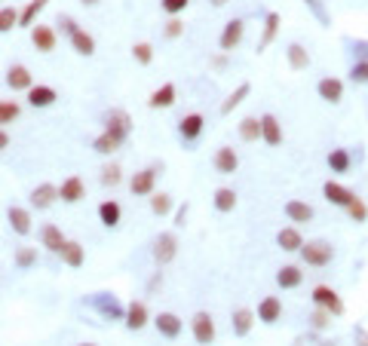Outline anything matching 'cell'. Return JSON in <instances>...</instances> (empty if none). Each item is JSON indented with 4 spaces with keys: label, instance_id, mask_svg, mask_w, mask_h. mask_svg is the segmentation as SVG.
<instances>
[{
    "label": "cell",
    "instance_id": "57",
    "mask_svg": "<svg viewBox=\"0 0 368 346\" xmlns=\"http://www.w3.org/2000/svg\"><path fill=\"white\" fill-rule=\"evenodd\" d=\"M209 4H212V6H218V10H221V6H228L230 0H209Z\"/></svg>",
    "mask_w": 368,
    "mask_h": 346
},
{
    "label": "cell",
    "instance_id": "49",
    "mask_svg": "<svg viewBox=\"0 0 368 346\" xmlns=\"http://www.w3.org/2000/svg\"><path fill=\"white\" fill-rule=\"evenodd\" d=\"M331 319H334L331 313H325V310L316 307L313 313H310V328H313V331H325V328L331 325Z\"/></svg>",
    "mask_w": 368,
    "mask_h": 346
},
{
    "label": "cell",
    "instance_id": "31",
    "mask_svg": "<svg viewBox=\"0 0 368 346\" xmlns=\"http://www.w3.org/2000/svg\"><path fill=\"white\" fill-rule=\"evenodd\" d=\"M98 221H102V224L107 227V230L120 227V221H123V208H120V202H114V199L98 202Z\"/></svg>",
    "mask_w": 368,
    "mask_h": 346
},
{
    "label": "cell",
    "instance_id": "18",
    "mask_svg": "<svg viewBox=\"0 0 368 346\" xmlns=\"http://www.w3.org/2000/svg\"><path fill=\"white\" fill-rule=\"evenodd\" d=\"M55 199H58V187H55V184H49V181L37 184V187L31 190V197H28L31 208H37V212H46V208L53 206Z\"/></svg>",
    "mask_w": 368,
    "mask_h": 346
},
{
    "label": "cell",
    "instance_id": "27",
    "mask_svg": "<svg viewBox=\"0 0 368 346\" xmlns=\"http://www.w3.org/2000/svg\"><path fill=\"white\" fill-rule=\"evenodd\" d=\"M255 322H258V319H255V310H249V307L233 310V316H230L233 337H249V331H252V325H255Z\"/></svg>",
    "mask_w": 368,
    "mask_h": 346
},
{
    "label": "cell",
    "instance_id": "47",
    "mask_svg": "<svg viewBox=\"0 0 368 346\" xmlns=\"http://www.w3.org/2000/svg\"><path fill=\"white\" fill-rule=\"evenodd\" d=\"M120 181H123V168L117 166V163H107L102 168V184H105V187H117Z\"/></svg>",
    "mask_w": 368,
    "mask_h": 346
},
{
    "label": "cell",
    "instance_id": "56",
    "mask_svg": "<svg viewBox=\"0 0 368 346\" xmlns=\"http://www.w3.org/2000/svg\"><path fill=\"white\" fill-rule=\"evenodd\" d=\"M212 65L218 67V71H224V67H228V55H224V53H221V55H215V58H212Z\"/></svg>",
    "mask_w": 368,
    "mask_h": 346
},
{
    "label": "cell",
    "instance_id": "21",
    "mask_svg": "<svg viewBox=\"0 0 368 346\" xmlns=\"http://www.w3.org/2000/svg\"><path fill=\"white\" fill-rule=\"evenodd\" d=\"M28 105L31 107H37V111H44V107H53L55 105V98H58V92L53 89V86H44V83H34L28 92Z\"/></svg>",
    "mask_w": 368,
    "mask_h": 346
},
{
    "label": "cell",
    "instance_id": "54",
    "mask_svg": "<svg viewBox=\"0 0 368 346\" xmlns=\"http://www.w3.org/2000/svg\"><path fill=\"white\" fill-rule=\"evenodd\" d=\"M353 337H356V346H368V331H365V328H356Z\"/></svg>",
    "mask_w": 368,
    "mask_h": 346
},
{
    "label": "cell",
    "instance_id": "33",
    "mask_svg": "<svg viewBox=\"0 0 368 346\" xmlns=\"http://www.w3.org/2000/svg\"><path fill=\"white\" fill-rule=\"evenodd\" d=\"M58 258H62V264L65 267H71V270H80L83 267V260H86V251H83V246L80 242H74V239H68L62 246V251H58Z\"/></svg>",
    "mask_w": 368,
    "mask_h": 346
},
{
    "label": "cell",
    "instance_id": "6",
    "mask_svg": "<svg viewBox=\"0 0 368 346\" xmlns=\"http://www.w3.org/2000/svg\"><path fill=\"white\" fill-rule=\"evenodd\" d=\"M242 37H246V19H230L218 34V49L224 55H230L242 44Z\"/></svg>",
    "mask_w": 368,
    "mask_h": 346
},
{
    "label": "cell",
    "instance_id": "11",
    "mask_svg": "<svg viewBox=\"0 0 368 346\" xmlns=\"http://www.w3.org/2000/svg\"><path fill=\"white\" fill-rule=\"evenodd\" d=\"M203 129H206V117L203 114H184L178 120V138L184 141V145H194V141H199Z\"/></svg>",
    "mask_w": 368,
    "mask_h": 346
},
{
    "label": "cell",
    "instance_id": "15",
    "mask_svg": "<svg viewBox=\"0 0 368 346\" xmlns=\"http://www.w3.org/2000/svg\"><path fill=\"white\" fill-rule=\"evenodd\" d=\"M212 166H215V172L218 175H233L239 168V154L230 145H221L212 157Z\"/></svg>",
    "mask_w": 368,
    "mask_h": 346
},
{
    "label": "cell",
    "instance_id": "24",
    "mask_svg": "<svg viewBox=\"0 0 368 346\" xmlns=\"http://www.w3.org/2000/svg\"><path fill=\"white\" fill-rule=\"evenodd\" d=\"M65 242H68V236L62 233V227H55V224H44V227H40V246H44L46 251L58 255Z\"/></svg>",
    "mask_w": 368,
    "mask_h": 346
},
{
    "label": "cell",
    "instance_id": "25",
    "mask_svg": "<svg viewBox=\"0 0 368 346\" xmlns=\"http://www.w3.org/2000/svg\"><path fill=\"white\" fill-rule=\"evenodd\" d=\"M325 163H329L331 175H350V168H353V157H350L347 147H331L329 157H325Z\"/></svg>",
    "mask_w": 368,
    "mask_h": 346
},
{
    "label": "cell",
    "instance_id": "12",
    "mask_svg": "<svg viewBox=\"0 0 368 346\" xmlns=\"http://www.w3.org/2000/svg\"><path fill=\"white\" fill-rule=\"evenodd\" d=\"M255 319L261 325H276L282 319V300L276 294H267V298L258 300V310H255Z\"/></svg>",
    "mask_w": 368,
    "mask_h": 346
},
{
    "label": "cell",
    "instance_id": "8",
    "mask_svg": "<svg viewBox=\"0 0 368 346\" xmlns=\"http://www.w3.org/2000/svg\"><path fill=\"white\" fill-rule=\"evenodd\" d=\"M150 322H154L157 334H160V337H166V340H178V337H181V331H184V322H181V316L169 313V310H163V313L150 316Z\"/></svg>",
    "mask_w": 368,
    "mask_h": 346
},
{
    "label": "cell",
    "instance_id": "7",
    "mask_svg": "<svg viewBox=\"0 0 368 346\" xmlns=\"http://www.w3.org/2000/svg\"><path fill=\"white\" fill-rule=\"evenodd\" d=\"M150 255H154V260H157L160 267L172 264L175 255H178V236H175V233H160V236L154 239V248H150Z\"/></svg>",
    "mask_w": 368,
    "mask_h": 346
},
{
    "label": "cell",
    "instance_id": "46",
    "mask_svg": "<svg viewBox=\"0 0 368 346\" xmlns=\"http://www.w3.org/2000/svg\"><path fill=\"white\" fill-rule=\"evenodd\" d=\"M350 80H353L356 86H365L368 83V58H356V62L350 65Z\"/></svg>",
    "mask_w": 368,
    "mask_h": 346
},
{
    "label": "cell",
    "instance_id": "43",
    "mask_svg": "<svg viewBox=\"0 0 368 346\" xmlns=\"http://www.w3.org/2000/svg\"><path fill=\"white\" fill-rule=\"evenodd\" d=\"M19 28V10L15 6H0V34H10Z\"/></svg>",
    "mask_w": 368,
    "mask_h": 346
},
{
    "label": "cell",
    "instance_id": "17",
    "mask_svg": "<svg viewBox=\"0 0 368 346\" xmlns=\"http://www.w3.org/2000/svg\"><path fill=\"white\" fill-rule=\"evenodd\" d=\"M276 285H280L282 291H295L304 285V270H301L298 264H282L280 270H276Z\"/></svg>",
    "mask_w": 368,
    "mask_h": 346
},
{
    "label": "cell",
    "instance_id": "29",
    "mask_svg": "<svg viewBox=\"0 0 368 346\" xmlns=\"http://www.w3.org/2000/svg\"><path fill=\"white\" fill-rule=\"evenodd\" d=\"M276 246H280L282 251H289V255H295V251H301V246H304V236H301V230L295 224L282 227V230L276 233Z\"/></svg>",
    "mask_w": 368,
    "mask_h": 346
},
{
    "label": "cell",
    "instance_id": "36",
    "mask_svg": "<svg viewBox=\"0 0 368 346\" xmlns=\"http://www.w3.org/2000/svg\"><path fill=\"white\" fill-rule=\"evenodd\" d=\"M237 129H239V141L255 145V141H261V117H242Z\"/></svg>",
    "mask_w": 368,
    "mask_h": 346
},
{
    "label": "cell",
    "instance_id": "37",
    "mask_svg": "<svg viewBox=\"0 0 368 346\" xmlns=\"http://www.w3.org/2000/svg\"><path fill=\"white\" fill-rule=\"evenodd\" d=\"M123 145H126V141H120L117 135H111V132L102 129V135L92 141V150H96V154H102V157H111V154H117V150H120Z\"/></svg>",
    "mask_w": 368,
    "mask_h": 346
},
{
    "label": "cell",
    "instance_id": "14",
    "mask_svg": "<svg viewBox=\"0 0 368 346\" xmlns=\"http://www.w3.org/2000/svg\"><path fill=\"white\" fill-rule=\"evenodd\" d=\"M322 197H325V202H331V206L347 208L350 202L356 199V193L350 190V187H344V184H338V181H325L322 184Z\"/></svg>",
    "mask_w": 368,
    "mask_h": 346
},
{
    "label": "cell",
    "instance_id": "4",
    "mask_svg": "<svg viewBox=\"0 0 368 346\" xmlns=\"http://www.w3.org/2000/svg\"><path fill=\"white\" fill-rule=\"evenodd\" d=\"M157 178H160V166H145V168H138V172L129 178L132 197H150V193L157 190Z\"/></svg>",
    "mask_w": 368,
    "mask_h": 346
},
{
    "label": "cell",
    "instance_id": "13",
    "mask_svg": "<svg viewBox=\"0 0 368 346\" xmlns=\"http://www.w3.org/2000/svg\"><path fill=\"white\" fill-rule=\"evenodd\" d=\"M316 95H320L325 105H341V101H344V80L322 77L320 83H316Z\"/></svg>",
    "mask_w": 368,
    "mask_h": 346
},
{
    "label": "cell",
    "instance_id": "16",
    "mask_svg": "<svg viewBox=\"0 0 368 346\" xmlns=\"http://www.w3.org/2000/svg\"><path fill=\"white\" fill-rule=\"evenodd\" d=\"M175 101H178V86H175V83H163L160 89L150 92L147 107H154V111H169Z\"/></svg>",
    "mask_w": 368,
    "mask_h": 346
},
{
    "label": "cell",
    "instance_id": "26",
    "mask_svg": "<svg viewBox=\"0 0 368 346\" xmlns=\"http://www.w3.org/2000/svg\"><path fill=\"white\" fill-rule=\"evenodd\" d=\"M6 221H10L15 236H28L31 230H34V224H31V212H28V208H22V206H10Z\"/></svg>",
    "mask_w": 368,
    "mask_h": 346
},
{
    "label": "cell",
    "instance_id": "38",
    "mask_svg": "<svg viewBox=\"0 0 368 346\" xmlns=\"http://www.w3.org/2000/svg\"><path fill=\"white\" fill-rule=\"evenodd\" d=\"M286 58H289L291 71H307V67H310V53H307L301 44H289L286 46Z\"/></svg>",
    "mask_w": 368,
    "mask_h": 346
},
{
    "label": "cell",
    "instance_id": "39",
    "mask_svg": "<svg viewBox=\"0 0 368 346\" xmlns=\"http://www.w3.org/2000/svg\"><path fill=\"white\" fill-rule=\"evenodd\" d=\"M212 202H215V212L228 215V212L237 208V190H233V187H218V190H215V197H212Z\"/></svg>",
    "mask_w": 368,
    "mask_h": 346
},
{
    "label": "cell",
    "instance_id": "5",
    "mask_svg": "<svg viewBox=\"0 0 368 346\" xmlns=\"http://www.w3.org/2000/svg\"><path fill=\"white\" fill-rule=\"evenodd\" d=\"M190 334H194L197 346H212L215 343V319L212 313H206V310H199L190 319Z\"/></svg>",
    "mask_w": 368,
    "mask_h": 346
},
{
    "label": "cell",
    "instance_id": "51",
    "mask_svg": "<svg viewBox=\"0 0 368 346\" xmlns=\"http://www.w3.org/2000/svg\"><path fill=\"white\" fill-rule=\"evenodd\" d=\"M163 34H166V40H178L181 34H184V22L178 19V15H172V19L166 22V28H163Z\"/></svg>",
    "mask_w": 368,
    "mask_h": 346
},
{
    "label": "cell",
    "instance_id": "30",
    "mask_svg": "<svg viewBox=\"0 0 368 346\" xmlns=\"http://www.w3.org/2000/svg\"><path fill=\"white\" fill-rule=\"evenodd\" d=\"M68 44H71V49L77 55H83V58H89V55H96V37L86 31V28H77L68 37Z\"/></svg>",
    "mask_w": 368,
    "mask_h": 346
},
{
    "label": "cell",
    "instance_id": "34",
    "mask_svg": "<svg viewBox=\"0 0 368 346\" xmlns=\"http://www.w3.org/2000/svg\"><path fill=\"white\" fill-rule=\"evenodd\" d=\"M249 95H252V83L246 80V83H239V86L233 89L230 95H228V98L221 101V117H228V114H233V111H237V107H239V105H242V101H246Z\"/></svg>",
    "mask_w": 368,
    "mask_h": 346
},
{
    "label": "cell",
    "instance_id": "35",
    "mask_svg": "<svg viewBox=\"0 0 368 346\" xmlns=\"http://www.w3.org/2000/svg\"><path fill=\"white\" fill-rule=\"evenodd\" d=\"M280 22H282L280 13H273V10L264 15V31H261V40H258V53H264V49L276 40V34H280Z\"/></svg>",
    "mask_w": 368,
    "mask_h": 346
},
{
    "label": "cell",
    "instance_id": "52",
    "mask_svg": "<svg viewBox=\"0 0 368 346\" xmlns=\"http://www.w3.org/2000/svg\"><path fill=\"white\" fill-rule=\"evenodd\" d=\"M55 25H62V34H68V37H71V34L80 28V25H77V19H71V15H58V19H55Z\"/></svg>",
    "mask_w": 368,
    "mask_h": 346
},
{
    "label": "cell",
    "instance_id": "59",
    "mask_svg": "<svg viewBox=\"0 0 368 346\" xmlns=\"http://www.w3.org/2000/svg\"><path fill=\"white\" fill-rule=\"evenodd\" d=\"M77 346H98V343H77Z\"/></svg>",
    "mask_w": 368,
    "mask_h": 346
},
{
    "label": "cell",
    "instance_id": "32",
    "mask_svg": "<svg viewBox=\"0 0 368 346\" xmlns=\"http://www.w3.org/2000/svg\"><path fill=\"white\" fill-rule=\"evenodd\" d=\"M46 6H49V0H28V4H25V10H19V28H28L31 31Z\"/></svg>",
    "mask_w": 368,
    "mask_h": 346
},
{
    "label": "cell",
    "instance_id": "9",
    "mask_svg": "<svg viewBox=\"0 0 368 346\" xmlns=\"http://www.w3.org/2000/svg\"><path fill=\"white\" fill-rule=\"evenodd\" d=\"M102 123H105V132L117 135L120 141H126L129 135H132V117L123 111V107H114V111H107Z\"/></svg>",
    "mask_w": 368,
    "mask_h": 346
},
{
    "label": "cell",
    "instance_id": "48",
    "mask_svg": "<svg viewBox=\"0 0 368 346\" xmlns=\"http://www.w3.org/2000/svg\"><path fill=\"white\" fill-rule=\"evenodd\" d=\"M132 58H136L141 67H147L150 62H154V46H150V44H136V46H132Z\"/></svg>",
    "mask_w": 368,
    "mask_h": 346
},
{
    "label": "cell",
    "instance_id": "40",
    "mask_svg": "<svg viewBox=\"0 0 368 346\" xmlns=\"http://www.w3.org/2000/svg\"><path fill=\"white\" fill-rule=\"evenodd\" d=\"M150 212H154L157 218H166V215H172V208H175V202H172V193H150Z\"/></svg>",
    "mask_w": 368,
    "mask_h": 346
},
{
    "label": "cell",
    "instance_id": "10",
    "mask_svg": "<svg viewBox=\"0 0 368 346\" xmlns=\"http://www.w3.org/2000/svg\"><path fill=\"white\" fill-rule=\"evenodd\" d=\"M31 44H34V49H37V53L49 55V53H55V46H58V34H55V28H53V25H44V22H37L34 28H31Z\"/></svg>",
    "mask_w": 368,
    "mask_h": 346
},
{
    "label": "cell",
    "instance_id": "2",
    "mask_svg": "<svg viewBox=\"0 0 368 346\" xmlns=\"http://www.w3.org/2000/svg\"><path fill=\"white\" fill-rule=\"evenodd\" d=\"M298 255H301V260H304L307 267L322 270V267H329L334 260V248L329 246V242H322V239H313V242H304Z\"/></svg>",
    "mask_w": 368,
    "mask_h": 346
},
{
    "label": "cell",
    "instance_id": "1",
    "mask_svg": "<svg viewBox=\"0 0 368 346\" xmlns=\"http://www.w3.org/2000/svg\"><path fill=\"white\" fill-rule=\"evenodd\" d=\"M86 303L105 319V322H123V316H126V307H123L120 298L111 294V291H96Z\"/></svg>",
    "mask_w": 368,
    "mask_h": 346
},
{
    "label": "cell",
    "instance_id": "41",
    "mask_svg": "<svg viewBox=\"0 0 368 346\" xmlns=\"http://www.w3.org/2000/svg\"><path fill=\"white\" fill-rule=\"evenodd\" d=\"M19 117H22V105H19V101H13V98L0 101V126H4V129H6V126H13Z\"/></svg>",
    "mask_w": 368,
    "mask_h": 346
},
{
    "label": "cell",
    "instance_id": "55",
    "mask_svg": "<svg viewBox=\"0 0 368 346\" xmlns=\"http://www.w3.org/2000/svg\"><path fill=\"white\" fill-rule=\"evenodd\" d=\"M6 147H10V132L0 126V150H6Z\"/></svg>",
    "mask_w": 368,
    "mask_h": 346
},
{
    "label": "cell",
    "instance_id": "28",
    "mask_svg": "<svg viewBox=\"0 0 368 346\" xmlns=\"http://www.w3.org/2000/svg\"><path fill=\"white\" fill-rule=\"evenodd\" d=\"M313 215H316V212H313L310 202H301V199H289V202H286V218H289V221L295 224V227L310 224Z\"/></svg>",
    "mask_w": 368,
    "mask_h": 346
},
{
    "label": "cell",
    "instance_id": "53",
    "mask_svg": "<svg viewBox=\"0 0 368 346\" xmlns=\"http://www.w3.org/2000/svg\"><path fill=\"white\" fill-rule=\"evenodd\" d=\"M188 212H190V206H188V202H184V206H178V208H175V227H184V224H188Z\"/></svg>",
    "mask_w": 368,
    "mask_h": 346
},
{
    "label": "cell",
    "instance_id": "50",
    "mask_svg": "<svg viewBox=\"0 0 368 346\" xmlns=\"http://www.w3.org/2000/svg\"><path fill=\"white\" fill-rule=\"evenodd\" d=\"M188 6H190V0H160V10L169 15V19L172 15H181Z\"/></svg>",
    "mask_w": 368,
    "mask_h": 346
},
{
    "label": "cell",
    "instance_id": "3",
    "mask_svg": "<svg viewBox=\"0 0 368 346\" xmlns=\"http://www.w3.org/2000/svg\"><path fill=\"white\" fill-rule=\"evenodd\" d=\"M310 300H313V307H320L325 310V313H331L334 319L338 316H344V300H341V294L331 288V285H316L313 294H310Z\"/></svg>",
    "mask_w": 368,
    "mask_h": 346
},
{
    "label": "cell",
    "instance_id": "20",
    "mask_svg": "<svg viewBox=\"0 0 368 346\" xmlns=\"http://www.w3.org/2000/svg\"><path fill=\"white\" fill-rule=\"evenodd\" d=\"M282 138H286V135H282V123L276 120L273 114H261V141L264 145L267 147H280Z\"/></svg>",
    "mask_w": 368,
    "mask_h": 346
},
{
    "label": "cell",
    "instance_id": "22",
    "mask_svg": "<svg viewBox=\"0 0 368 346\" xmlns=\"http://www.w3.org/2000/svg\"><path fill=\"white\" fill-rule=\"evenodd\" d=\"M83 197H86V184H83V178H77V175H71V178H65L58 184V199L68 202V206L80 202Z\"/></svg>",
    "mask_w": 368,
    "mask_h": 346
},
{
    "label": "cell",
    "instance_id": "23",
    "mask_svg": "<svg viewBox=\"0 0 368 346\" xmlns=\"http://www.w3.org/2000/svg\"><path fill=\"white\" fill-rule=\"evenodd\" d=\"M6 86L13 92H28L34 86V74H31L25 65H13L10 71H6Z\"/></svg>",
    "mask_w": 368,
    "mask_h": 346
},
{
    "label": "cell",
    "instance_id": "44",
    "mask_svg": "<svg viewBox=\"0 0 368 346\" xmlns=\"http://www.w3.org/2000/svg\"><path fill=\"white\" fill-rule=\"evenodd\" d=\"M304 6L313 13V19L322 25V28H331V15H329V10H325V4L322 0H304Z\"/></svg>",
    "mask_w": 368,
    "mask_h": 346
},
{
    "label": "cell",
    "instance_id": "45",
    "mask_svg": "<svg viewBox=\"0 0 368 346\" xmlns=\"http://www.w3.org/2000/svg\"><path fill=\"white\" fill-rule=\"evenodd\" d=\"M347 215H350V221L365 224V221H368V206H365V199H362V197H356V199L347 206Z\"/></svg>",
    "mask_w": 368,
    "mask_h": 346
},
{
    "label": "cell",
    "instance_id": "58",
    "mask_svg": "<svg viewBox=\"0 0 368 346\" xmlns=\"http://www.w3.org/2000/svg\"><path fill=\"white\" fill-rule=\"evenodd\" d=\"M80 4H83V6H98L102 0H80Z\"/></svg>",
    "mask_w": 368,
    "mask_h": 346
},
{
    "label": "cell",
    "instance_id": "19",
    "mask_svg": "<svg viewBox=\"0 0 368 346\" xmlns=\"http://www.w3.org/2000/svg\"><path fill=\"white\" fill-rule=\"evenodd\" d=\"M150 322V313H147V303L145 300H132L126 307V316H123V325L129 328V331H141Z\"/></svg>",
    "mask_w": 368,
    "mask_h": 346
},
{
    "label": "cell",
    "instance_id": "42",
    "mask_svg": "<svg viewBox=\"0 0 368 346\" xmlns=\"http://www.w3.org/2000/svg\"><path fill=\"white\" fill-rule=\"evenodd\" d=\"M13 260H15V267H19V270H34L37 267V248L19 246V248H15V255H13Z\"/></svg>",
    "mask_w": 368,
    "mask_h": 346
}]
</instances>
